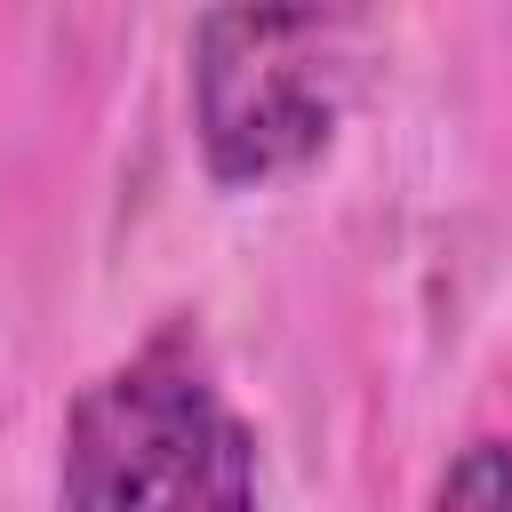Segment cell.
<instances>
[{"instance_id":"obj_1","label":"cell","mask_w":512,"mask_h":512,"mask_svg":"<svg viewBox=\"0 0 512 512\" xmlns=\"http://www.w3.org/2000/svg\"><path fill=\"white\" fill-rule=\"evenodd\" d=\"M64 512H256V432L224 400L192 320L96 368L56 432Z\"/></svg>"},{"instance_id":"obj_2","label":"cell","mask_w":512,"mask_h":512,"mask_svg":"<svg viewBox=\"0 0 512 512\" xmlns=\"http://www.w3.org/2000/svg\"><path fill=\"white\" fill-rule=\"evenodd\" d=\"M360 24L344 0H208L184 48L192 144L208 184L264 192L304 176L352 104Z\"/></svg>"},{"instance_id":"obj_3","label":"cell","mask_w":512,"mask_h":512,"mask_svg":"<svg viewBox=\"0 0 512 512\" xmlns=\"http://www.w3.org/2000/svg\"><path fill=\"white\" fill-rule=\"evenodd\" d=\"M424 512H512V440L504 432H472L464 448H448Z\"/></svg>"}]
</instances>
